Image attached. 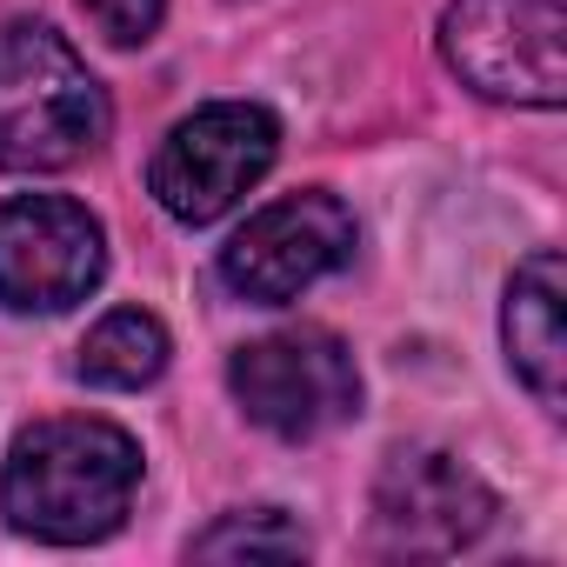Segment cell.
<instances>
[{"instance_id":"cell-6","label":"cell","mask_w":567,"mask_h":567,"mask_svg":"<svg viewBox=\"0 0 567 567\" xmlns=\"http://www.w3.org/2000/svg\"><path fill=\"white\" fill-rule=\"evenodd\" d=\"M107 274V227L68 194H14L0 207V308L68 315Z\"/></svg>"},{"instance_id":"cell-10","label":"cell","mask_w":567,"mask_h":567,"mask_svg":"<svg viewBox=\"0 0 567 567\" xmlns=\"http://www.w3.org/2000/svg\"><path fill=\"white\" fill-rule=\"evenodd\" d=\"M174 341L167 328L147 315V308H114L107 321H94V334L81 341V381L87 388H114V394H134L147 381H161Z\"/></svg>"},{"instance_id":"cell-8","label":"cell","mask_w":567,"mask_h":567,"mask_svg":"<svg viewBox=\"0 0 567 567\" xmlns=\"http://www.w3.org/2000/svg\"><path fill=\"white\" fill-rule=\"evenodd\" d=\"M494 514V487L447 447H394L374 474V534L388 554H461Z\"/></svg>"},{"instance_id":"cell-9","label":"cell","mask_w":567,"mask_h":567,"mask_svg":"<svg viewBox=\"0 0 567 567\" xmlns=\"http://www.w3.org/2000/svg\"><path fill=\"white\" fill-rule=\"evenodd\" d=\"M567 280H560V254L540 247L514 267L507 280V308H501V341H507V368L520 374V388L560 414V374H567Z\"/></svg>"},{"instance_id":"cell-4","label":"cell","mask_w":567,"mask_h":567,"mask_svg":"<svg viewBox=\"0 0 567 567\" xmlns=\"http://www.w3.org/2000/svg\"><path fill=\"white\" fill-rule=\"evenodd\" d=\"M227 388L274 441H321L361 414V368L328 328H280L227 361Z\"/></svg>"},{"instance_id":"cell-12","label":"cell","mask_w":567,"mask_h":567,"mask_svg":"<svg viewBox=\"0 0 567 567\" xmlns=\"http://www.w3.org/2000/svg\"><path fill=\"white\" fill-rule=\"evenodd\" d=\"M81 14L107 48H147L167 21V0H81Z\"/></svg>"},{"instance_id":"cell-7","label":"cell","mask_w":567,"mask_h":567,"mask_svg":"<svg viewBox=\"0 0 567 567\" xmlns=\"http://www.w3.org/2000/svg\"><path fill=\"white\" fill-rule=\"evenodd\" d=\"M348 260H354V214L334 194L308 187V194L260 207L220 247V280L254 308H288Z\"/></svg>"},{"instance_id":"cell-1","label":"cell","mask_w":567,"mask_h":567,"mask_svg":"<svg viewBox=\"0 0 567 567\" xmlns=\"http://www.w3.org/2000/svg\"><path fill=\"white\" fill-rule=\"evenodd\" d=\"M141 487V447L114 421L61 414L14 434L0 467V514L48 547L107 540Z\"/></svg>"},{"instance_id":"cell-3","label":"cell","mask_w":567,"mask_h":567,"mask_svg":"<svg viewBox=\"0 0 567 567\" xmlns=\"http://www.w3.org/2000/svg\"><path fill=\"white\" fill-rule=\"evenodd\" d=\"M441 61L507 107L567 101V8L560 0H454L441 14Z\"/></svg>"},{"instance_id":"cell-5","label":"cell","mask_w":567,"mask_h":567,"mask_svg":"<svg viewBox=\"0 0 567 567\" xmlns=\"http://www.w3.org/2000/svg\"><path fill=\"white\" fill-rule=\"evenodd\" d=\"M274 154H280V121L267 107L214 101L161 141V154L147 167V187L181 227H207L274 167Z\"/></svg>"},{"instance_id":"cell-11","label":"cell","mask_w":567,"mask_h":567,"mask_svg":"<svg viewBox=\"0 0 567 567\" xmlns=\"http://www.w3.org/2000/svg\"><path fill=\"white\" fill-rule=\"evenodd\" d=\"M187 554L194 560H301L308 534L280 507H240V514H220L207 534H194Z\"/></svg>"},{"instance_id":"cell-2","label":"cell","mask_w":567,"mask_h":567,"mask_svg":"<svg viewBox=\"0 0 567 567\" xmlns=\"http://www.w3.org/2000/svg\"><path fill=\"white\" fill-rule=\"evenodd\" d=\"M114 127L107 87L48 21L0 28V167L54 174L87 161Z\"/></svg>"}]
</instances>
